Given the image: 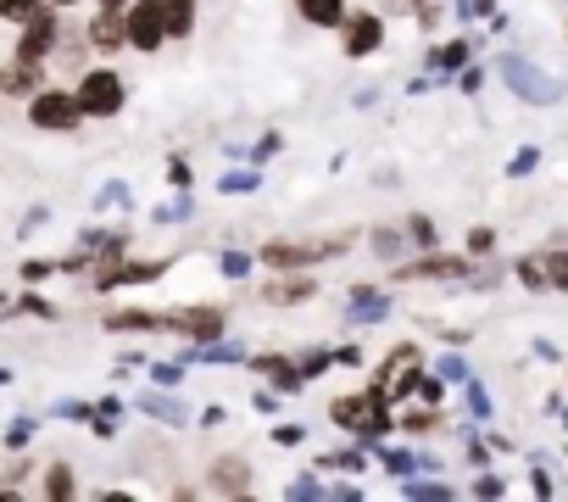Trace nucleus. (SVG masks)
<instances>
[{"label":"nucleus","instance_id":"1","mask_svg":"<svg viewBox=\"0 0 568 502\" xmlns=\"http://www.w3.org/2000/svg\"><path fill=\"white\" fill-rule=\"evenodd\" d=\"M329 419H335L346 435H363L368 446H379V441L390 435V424H396V413H390V396H385L379 385H368V391H352V396H335V402H329Z\"/></svg>","mask_w":568,"mask_h":502},{"label":"nucleus","instance_id":"2","mask_svg":"<svg viewBox=\"0 0 568 502\" xmlns=\"http://www.w3.org/2000/svg\"><path fill=\"white\" fill-rule=\"evenodd\" d=\"M73 96H79L84 118L106 123V118H118V112L129 107V79H123L118 68H84L79 84H73Z\"/></svg>","mask_w":568,"mask_h":502},{"label":"nucleus","instance_id":"3","mask_svg":"<svg viewBox=\"0 0 568 502\" xmlns=\"http://www.w3.org/2000/svg\"><path fill=\"white\" fill-rule=\"evenodd\" d=\"M346 240H267L256 258L273 269V274H291V269H318L329 258H341Z\"/></svg>","mask_w":568,"mask_h":502},{"label":"nucleus","instance_id":"4","mask_svg":"<svg viewBox=\"0 0 568 502\" xmlns=\"http://www.w3.org/2000/svg\"><path fill=\"white\" fill-rule=\"evenodd\" d=\"M29 123H34L40 134H73V129L84 123V107H79V96H73V90L45 84V90H34V96H29Z\"/></svg>","mask_w":568,"mask_h":502},{"label":"nucleus","instance_id":"5","mask_svg":"<svg viewBox=\"0 0 568 502\" xmlns=\"http://www.w3.org/2000/svg\"><path fill=\"white\" fill-rule=\"evenodd\" d=\"M62 34H68L62 12H57V7H45V12H34L29 23H18V51H12V57H23V62H57Z\"/></svg>","mask_w":568,"mask_h":502},{"label":"nucleus","instance_id":"6","mask_svg":"<svg viewBox=\"0 0 568 502\" xmlns=\"http://www.w3.org/2000/svg\"><path fill=\"white\" fill-rule=\"evenodd\" d=\"M123 34H129V51L156 57V51L168 46V18H162V0H129V7H123Z\"/></svg>","mask_w":568,"mask_h":502},{"label":"nucleus","instance_id":"7","mask_svg":"<svg viewBox=\"0 0 568 502\" xmlns=\"http://www.w3.org/2000/svg\"><path fill=\"white\" fill-rule=\"evenodd\" d=\"M168 330H173V335H184V341H195V347H206V341H217V335L229 330V308H217V302L173 308V313H168Z\"/></svg>","mask_w":568,"mask_h":502},{"label":"nucleus","instance_id":"8","mask_svg":"<svg viewBox=\"0 0 568 502\" xmlns=\"http://www.w3.org/2000/svg\"><path fill=\"white\" fill-rule=\"evenodd\" d=\"M335 34H341V51H346L352 62L385 51V18H379V12H346V23H341Z\"/></svg>","mask_w":568,"mask_h":502},{"label":"nucleus","instance_id":"9","mask_svg":"<svg viewBox=\"0 0 568 502\" xmlns=\"http://www.w3.org/2000/svg\"><path fill=\"white\" fill-rule=\"evenodd\" d=\"M251 458H240V452H223V458H212L206 463V491H217V496H251Z\"/></svg>","mask_w":568,"mask_h":502},{"label":"nucleus","instance_id":"10","mask_svg":"<svg viewBox=\"0 0 568 502\" xmlns=\"http://www.w3.org/2000/svg\"><path fill=\"white\" fill-rule=\"evenodd\" d=\"M34 90H45V62L12 57L7 68H0V96H7V101H29Z\"/></svg>","mask_w":568,"mask_h":502},{"label":"nucleus","instance_id":"11","mask_svg":"<svg viewBox=\"0 0 568 502\" xmlns=\"http://www.w3.org/2000/svg\"><path fill=\"white\" fill-rule=\"evenodd\" d=\"M396 280H468V258H440V251H424L418 263H396Z\"/></svg>","mask_w":568,"mask_h":502},{"label":"nucleus","instance_id":"12","mask_svg":"<svg viewBox=\"0 0 568 502\" xmlns=\"http://www.w3.org/2000/svg\"><path fill=\"white\" fill-rule=\"evenodd\" d=\"M251 369H256L262 380H273V391H284V396H296V391L307 385L302 363H291V358H278V352H262V358H251Z\"/></svg>","mask_w":568,"mask_h":502},{"label":"nucleus","instance_id":"13","mask_svg":"<svg viewBox=\"0 0 568 502\" xmlns=\"http://www.w3.org/2000/svg\"><path fill=\"white\" fill-rule=\"evenodd\" d=\"M313 297H318V280L307 269H291V280H273L262 291V302H273V308H296V302H313Z\"/></svg>","mask_w":568,"mask_h":502},{"label":"nucleus","instance_id":"14","mask_svg":"<svg viewBox=\"0 0 568 502\" xmlns=\"http://www.w3.org/2000/svg\"><path fill=\"white\" fill-rule=\"evenodd\" d=\"M84 40H90V51H101V57H112V51H129L123 12H95V23H84Z\"/></svg>","mask_w":568,"mask_h":502},{"label":"nucleus","instance_id":"15","mask_svg":"<svg viewBox=\"0 0 568 502\" xmlns=\"http://www.w3.org/2000/svg\"><path fill=\"white\" fill-rule=\"evenodd\" d=\"M296 18L313 29H341L346 23V0H296Z\"/></svg>","mask_w":568,"mask_h":502},{"label":"nucleus","instance_id":"16","mask_svg":"<svg viewBox=\"0 0 568 502\" xmlns=\"http://www.w3.org/2000/svg\"><path fill=\"white\" fill-rule=\"evenodd\" d=\"M162 18H168V40H190L195 18H201V0H162Z\"/></svg>","mask_w":568,"mask_h":502},{"label":"nucleus","instance_id":"17","mask_svg":"<svg viewBox=\"0 0 568 502\" xmlns=\"http://www.w3.org/2000/svg\"><path fill=\"white\" fill-rule=\"evenodd\" d=\"M40 491H45L51 502H73V496H79V474H73V463H51V469L40 474Z\"/></svg>","mask_w":568,"mask_h":502},{"label":"nucleus","instance_id":"18","mask_svg":"<svg viewBox=\"0 0 568 502\" xmlns=\"http://www.w3.org/2000/svg\"><path fill=\"white\" fill-rule=\"evenodd\" d=\"M106 330H168V313H145V308H118V313H106Z\"/></svg>","mask_w":568,"mask_h":502},{"label":"nucleus","instance_id":"19","mask_svg":"<svg viewBox=\"0 0 568 502\" xmlns=\"http://www.w3.org/2000/svg\"><path fill=\"white\" fill-rule=\"evenodd\" d=\"M413 240H407V229H374V251L385 263H402V251H407Z\"/></svg>","mask_w":568,"mask_h":502},{"label":"nucleus","instance_id":"20","mask_svg":"<svg viewBox=\"0 0 568 502\" xmlns=\"http://www.w3.org/2000/svg\"><path fill=\"white\" fill-rule=\"evenodd\" d=\"M45 7H51V0H0V23L18 29V23H29L34 12H45Z\"/></svg>","mask_w":568,"mask_h":502},{"label":"nucleus","instance_id":"21","mask_svg":"<svg viewBox=\"0 0 568 502\" xmlns=\"http://www.w3.org/2000/svg\"><path fill=\"white\" fill-rule=\"evenodd\" d=\"M463 62H468V46H463V40H452V46L429 51V68H435V73H457Z\"/></svg>","mask_w":568,"mask_h":502},{"label":"nucleus","instance_id":"22","mask_svg":"<svg viewBox=\"0 0 568 502\" xmlns=\"http://www.w3.org/2000/svg\"><path fill=\"white\" fill-rule=\"evenodd\" d=\"M134 408H140V413H156V419H168V424H184V408L168 402V396H151V391H145V396H134Z\"/></svg>","mask_w":568,"mask_h":502},{"label":"nucleus","instance_id":"23","mask_svg":"<svg viewBox=\"0 0 568 502\" xmlns=\"http://www.w3.org/2000/svg\"><path fill=\"white\" fill-rule=\"evenodd\" d=\"M440 424V413H435V402L429 408H413V413H402V430H413V435H429Z\"/></svg>","mask_w":568,"mask_h":502},{"label":"nucleus","instance_id":"24","mask_svg":"<svg viewBox=\"0 0 568 502\" xmlns=\"http://www.w3.org/2000/svg\"><path fill=\"white\" fill-rule=\"evenodd\" d=\"M402 229H407V240H413L418 251H435V223H429V218H407Z\"/></svg>","mask_w":568,"mask_h":502},{"label":"nucleus","instance_id":"25","mask_svg":"<svg viewBox=\"0 0 568 502\" xmlns=\"http://www.w3.org/2000/svg\"><path fill=\"white\" fill-rule=\"evenodd\" d=\"M496 251V229H468V258H490Z\"/></svg>","mask_w":568,"mask_h":502},{"label":"nucleus","instance_id":"26","mask_svg":"<svg viewBox=\"0 0 568 502\" xmlns=\"http://www.w3.org/2000/svg\"><path fill=\"white\" fill-rule=\"evenodd\" d=\"M296 363H302V374H307V380H318V374H324V369L335 363V352H302Z\"/></svg>","mask_w":568,"mask_h":502},{"label":"nucleus","instance_id":"27","mask_svg":"<svg viewBox=\"0 0 568 502\" xmlns=\"http://www.w3.org/2000/svg\"><path fill=\"white\" fill-rule=\"evenodd\" d=\"M51 274H57V269H51L45 258H29V263H23V280H29V285H40V280H51Z\"/></svg>","mask_w":568,"mask_h":502},{"label":"nucleus","instance_id":"28","mask_svg":"<svg viewBox=\"0 0 568 502\" xmlns=\"http://www.w3.org/2000/svg\"><path fill=\"white\" fill-rule=\"evenodd\" d=\"M34 435V419H12V430H7V446H23Z\"/></svg>","mask_w":568,"mask_h":502},{"label":"nucleus","instance_id":"29","mask_svg":"<svg viewBox=\"0 0 568 502\" xmlns=\"http://www.w3.org/2000/svg\"><path fill=\"white\" fill-rule=\"evenodd\" d=\"M151 374H156V385H179V380H184V369H179V363H156Z\"/></svg>","mask_w":568,"mask_h":502},{"label":"nucleus","instance_id":"30","mask_svg":"<svg viewBox=\"0 0 568 502\" xmlns=\"http://www.w3.org/2000/svg\"><path fill=\"white\" fill-rule=\"evenodd\" d=\"M273 441H278V446H296V441H307V430H296V424H278V430H273Z\"/></svg>","mask_w":568,"mask_h":502},{"label":"nucleus","instance_id":"31","mask_svg":"<svg viewBox=\"0 0 568 502\" xmlns=\"http://www.w3.org/2000/svg\"><path fill=\"white\" fill-rule=\"evenodd\" d=\"M385 463H390V474H413V452H385Z\"/></svg>","mask_w":568,"mask_h":502},{"label":"nucleus","instance_id":"32","mask_svg":"<svg viewBox=\"0 0 568 502\" xmlns=\"http://www.w3.org/2000/svg\"><path fill=\"white\" fill-rule=\"evenodd\" d=\"M256 173H223V190H251Z\"/></svg>","mask_w":568,"mask_h":502},{"label":"nucleus","instance_id":"33","mask_svg":"<svg viewBox=\"0 0 568 502\" xmlns=\"http://www.w3.org/2000/svg\"><path fill=\"white\" fill-rule=\"evenodd\" d=\"M23 313H40V319H57V308H51V302H40V297H23Z\"/></svg>","mask_w":568,"mask_h":502},{"label":"nucleus","instance_id":"34","mask_svg":"<svg viewBox=\"0 0 568 502\" xmlns=\"http://www.w3.org/2000/svg\"><path fill=\"white\" fill-rule=\"evenodd\" d=\"M223 274H234V280L245 274V258H240V251H223Z\"/></svg>","mask_w":568,"mask_h":502},{"label":"nucleus","instance_id":"35","mask_svg":"<svg viewBox=\"0 0 568 502\" xmlns=\"http://www.w3.org/2000/svg\"><path fill=\"white\" fill-rule=\"evenodd\" d=\"M168 179H173V184H190V162L173 157V162H168Z\"/></svg>","mask_w":568,"mask_h":502},{"label":"nucleus","instance_id":"36","mask_svg":"<svg viewBox=\"0 0 568 502\" xmlns=\"http://www.w3.org/2000/svg\"><path fill=\"white\" fill-rule=\"evenodd\" d=\"M335 363H346V369H352V363H363V347H341V352H335Z\"/></svg>","mask_w":568,"mask_h":502},{"label":"nucleus","instance_id":"37","mask_svg":"<svg viewBox=\"0 0 568 502\" xmlns=\"http://www.w3.org/2000/svg\"><path fill=\"white\" fill-rule=\"evenodd\" d=\"M129 0H95V12H123Z\"/></svg>","mask_w":568,"mask_h":502},{"label":"nucleus","instance_id":"38","mask_svg":"<svg viewBox=\"0 0 568 502\" xmlns=\"http://www.w3.org/2000/svg\"><path fill=\"white\" fill-rule=\"evenodd\" d=\"M51 7H57V12H73V7H84V0H51Z\"/></svg>","mask_w":568,"mask_h":502}]
</instances>
